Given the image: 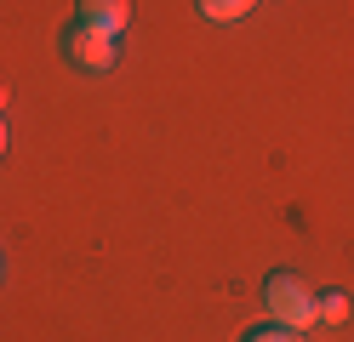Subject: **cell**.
<instances>
[{
	"mask_svg": "<svg viewBox=\"0 0 354 342\" xmlns=\"http://www.w3.org/2000/svg\"><path fill=\"white\" fill-rule=\"evenodd\" d=\"M194 6H201L206 23H240V17L257 6V0H194Z\"/></svg>",
	"mask_w": 354,
	"mask_h": 342,
	"instance_id": "obj_4",
	"label": "cell"
},
{
	"mask_svg": "<svg viewBox=\"0 0 354 342\" xmlns=\"http://www.w3.org/2000/svg\"><path fill=\"white\" fill-rule=\"evenodd\" d=\"M75 23H86V29H103V35H115L131 23V0H80L75 6Z\"/></svg>",
	"mask_w": 354,
	"mask_h": 342,
	"instance_id": "obj_3",
	"label": "cell"
},
{
	"mask_svg": "<svg viewBox=\"0 0 354 342\" xmlns=\"http://www.w3.org/2000/svg\"><path fill=\"white\" fill-rule=\"evenodd\" d=\"M315 319L320 325H343L348 319V291H320L315 296Z\"/></svg>",
	"mask_w": 354,
	"mask_h": 342,
	"instance_id": "obj_5",
	"label": "cell"
},
{
	"mask_svg": "<svg viewBox=\"0 0 354 342\" xmlns=\"http://www.w3.org/2000/svg\"><path fill=\"white\" fill-rule=\"evenodd\" d=\"M63 57H69V68H80V75H109V68L120 63V40L103 35V29H86V23H69V29H63Z\"/></svg>",
	"mask_w": 354,
	"mask_h": 342,
	"instance_id": "obj_2",
	"label": "cell"
},
{
	"mask_svg": "<svg viewBox=\"0 0 354 342\" xmlns=\"http://www.w3.org/2000/svg\"><path fill=\"white\" fill-rule=\"evenodd\" d=\"M240 342H303V331H286V325H274V319H263V325H252Z\"/></svg>",
	"mask_w": 354,
	"mask_h": 342,
	"instance_id": "obj_6",
	"label": "cell"
},
{
	"mask_svg": "<svg viewBox=\"0 0 354 342\" xmlns=\"http://www.w3.org/2000/svg\"><path fill=\"white\" fill-rule=\"evenodd\" d=\"M263 308H269V319L286 325V331L315 325V291H308L297 274H269V280H263Z\"/></svg>",
	"mask_w": 354,
	"mask_h": 342,
	"instance_id": "obj_1",
	"label": "cell"
},
{
	"mask_svg": "<svg viewBox=\"0 0 354 342\" xmlns=\"http://www.w3.org/2000/svg\"><path fill=\"white\" fill-rule=\"evenodd\" d=\"M0 108H6V86H0Z\"/></svg>",
	"mask_w": 354,
	"mask_h": 342,
	"instance_id": "obj_8",
	"label": "cell"
},
{
	"mask_svg": "<svg viewBox=\"0 0 354 342\" xmlns=\"http://www.w3.org/2000/svg\"><path fill=\"white\" fill-rule=\"evenodd\" d=\"M0 154H6V120H0Z\"/></svg>",
	"mask_w": 354,
	"mask_h": 342,
	"instance_id": "obj_7",
	"label": "cell"
}]
</instances>
